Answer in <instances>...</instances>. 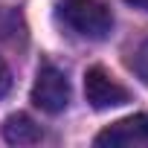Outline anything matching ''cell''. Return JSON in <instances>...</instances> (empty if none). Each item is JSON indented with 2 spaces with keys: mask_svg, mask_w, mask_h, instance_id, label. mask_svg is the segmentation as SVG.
Listing matches in <instances>:
<instances>
[{
  "mask_svg": "<svg viewBox=\"0 0 148 148\" xmlns=\"http://www.w3.org/2000/svg\"><path fill=\"white\" fill-rule=\"evenodd\" d=\"M58 18L87 41H102L113 29V15L99 0H61L58 3Z\"/></svg>",
  "mask_w": 148,
  "mask_h": 148,
  "instance_id": "1",
  "label": "cell"
},
{
  "mask_svg": "<svg viewBox=\"0 0 148 148\" xmlns=\"http://www.w3.org/2000/svg\"><path fill=\"white\" fill-rule=\"evenodd\" d=\"M32 102L44 113H61L70 105V82L58 67L44 64L38 70L35 84H32Z\"/></svg>",
  "mask_w": 148,
  "mask_h": 148,
  "instance_id": "2",
  "label": "cell"
},
{
  "mask_svg": "<svg viewBox=\"0 0 148 148\" xmlns=\"http://www.w3.org/2000/svg\"><path fill=\"white\" fill-rule=\"evenodd\" d=\"M84 96H87L90 108H96V110H108V108H119V105L131 102V93L102 67H90L84 73Z\"/></svg>",
  "mask_w": 148,
  "mask_h": 148,
  "instance_id": "3",
  "label": "cell"
},
{
  "mask_svg": "<svg viewBox=\"0 0 148 148\" xmlns=\"http://www.w3.org/2000/svg\"><path fill=\"white\" fill-rule=\"evenodd\" d=\"M93 142L99 148H105V145H148V113H136V116L108 125L102 134H96Z\"/></svg>",
  "mask_w": 148,
  "mask_h": 148,
  "instance_id": "4",
  "label": "cell"
},
{
  "mask_svg": "<svg viewBox=\"0 0 148 148\" xmlns=\"http://www.w3.org/2000/svg\"><path fill=\"white\" fill-rule=\"evenodd\" d=\"M41 128L26 116V113H15L3 122V139L9 145H35L41 142Z\"/></svg>",
  "mask_w": 148,
  "mask_h": 148,
  "instance_id": "5",
  "label": "cell"
},
{
  "mask_svg": "<svg viewBox=\"0 0 148 148\" xmlns=\"http://www.w3.org/2000/svg\"><path fill=\"white\" fill-rule=\"evenodd\" d=\"M131 70L136 73V79H139L142 84H148V38L136 47V52H134V58H131Z\"/></svg>",
  "mask_w": 148,
  "mask_h": 148,
  "instance_id": "6",
  "label": "cell"
},
{
  "mask_svg": "<svg viewBox=\"0 0 148 148\" xmlns=\"http://www.w3.org/2000/svg\"><path fill=\"white\" fill-rule=\"evenodd\" d=\"M9 87H12V73H9L6 61L0 58V99H3V96L9 93Z\"/></svg>",
  "mask_w": 148,
  "mask_h": 148,
  "instance_id": "7",
  "label": "cell"
},
{
  "mask_svg": "<svg viewBox=\"0 0 148 148\" xmlns=\"http://www.w3.org/2000/svg\"><path fill=\"white\" fill-rule=\"evenodd\" d=\"M131 6H136V9H142V12H148V0H128Z\"/></svg>",
  "mask_w": 148,
  "mask_h": 148,
  "instance_id": "8",
  "label": "cell"
}]
</instances>
